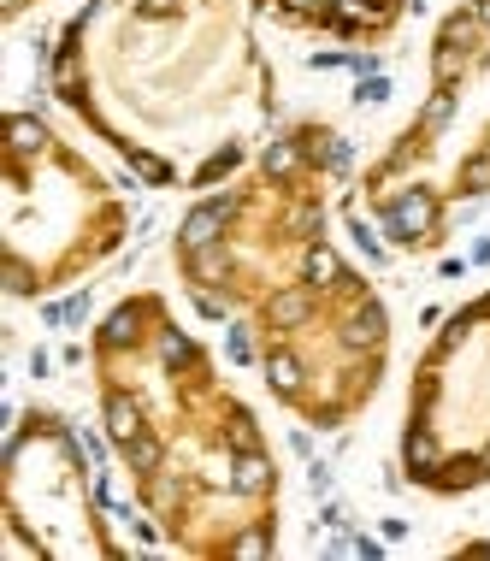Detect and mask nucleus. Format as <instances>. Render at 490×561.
Listing matches in <instances>:
<instances>
[{
    "instance_id": "obj_37",
    "label": "nucleus",
    "mask_w": 490,
    "mask_h": 561,
    "mask_svg": "<svg viewBox=\"0 0 490 561\" xmlns=\"http://www.w3.org/2000/svg\"><path fill=\"white\" fill-rule=\"evenodd\" d=\"M77 443H83V449H89V455H95V461H101V455H107V437H95V432H77Z\"/></svg>"
},
{
    "instance_id": "obj_32",
    "label": "nucleus",
    "mask_w": 490,
    "mask_h": 561,
    "mask_svg": "<svg viewBox=\"0 0 490 561\" xmlns=\"http://www.w3.org/2000/svg\"><path fill=\"white\" fill-rule=\"evenodd\" d=\"M349 237H355V243H361V254H372V260H384V243H378V237H372L367 225H349Z\"/></svg>"
},
{
    "instance_id": "obj_6",
    "label": "nucleus",
    "mask_w": 490,
    "mask_h": 561,
    "mask_svg": "<svg viewBox=\"0 0 490 561\" xmlns=\"http://www.w3.org/2000/svg\"><path fill=\"white\" fill-rule=\"evenodd\" d=\"M302 278H307V290H343L349 266L337 260V249H331V243H307V254H302Z\"/></svg>"
},
{
    "instance_id": "obj_10",
    "label": "nucleus",
    "mask_w": 490,
    "mask_h": 561,
    "mask_svg": "<svg viewBox=\"0 0 490 561\" xmlns=\"http://www.w3.org/2000/svg\"><path fill=\"white\" fill-rule=\"evenodd\" d=\"M307 313H313V296H307V290H278V296L266 302V325L290 331V325H302Z\"/></svg>"
},
{
    "instance_id": "obj_30",
    "label": "nucleus",
    "mask_w": 490,
    "mask_h": 561,
    "mask_svg": "<svg viewBox=\"0 0 490 561\" xmlns=\"http://www.w3.org/2000/svg\"><path fill=\"white\" fill-rule=\"evenodd\" d=\"M6 290H12V296H36V272H30L24 260H6Z\"/></svg>"
},
{
    "instance_id": "obj_7",
    "label": "nucleus",
    "mask_w": 490,
    "mask_h": 561,
    "mask_svg": "<svg viewBox=\"0 0 490 561\" xmlns=\"http://www.w3.org/2000/svg\"><path fill=\"white\" fill-rule=\"evenodd\" d=\"M107 437L113 443H130V437H142V402L130 396V390H107Z\"/></svg>"
},
{
    "instance_id": "obj_28",
    "label": "nucleus",
    "mask_w": 490,
    "mask_h": 561,
    "mask_svg": "<svg viewBox=\"0 0 490 561\" xmlns=\"http://www.w3.org/2000/svg\"><path fill=\"white\" fill-rule=\"evenodd\" d=\"M225 355H231L237 367L254 361V331H248V325H231V331H225Z\"/></svg>"
},
{
    "instance_id": "obj_22",
    "label": "nucleus",
    "mask_w": 490,
    "mask_h": 561,
    "mask_svg": "<svg viewBox=\"0 0 490 561\" xmlns=\"http://www.w3.org/2000/svg\"><path fill=\"white\" fill-rule=\"evenodd\" d=\"M160 361L178 373V367H189V361H195V343H189L184 331H160Z\"/></svg>"
},
{
    "instance_id": "obj_35",
    "label": "nucleus",
    "mask_w": 490,
    "mask_h": 561,
    "mask_svg": "<svg viewBox=\"0 0 490 561\" xmlns=\"http://www.w3.org/2000/svg\"><path fill=\"white\" fill-rule=\"evenodd\" d=\"M349 550H355V556H367V561L384 556V544H378V538H349Z\"/></svg>"
},
{
    "instance_id": "obj_14",
    "label": "nucleus",
    "mask_w": 490,
    "mask_h": 561,
    "mask_svg": "<svg viewBox=\"0 0 490 561\" xmlns=\"http://www.w3.org/2000/svg\"><path fill=\"white\" fill-rule=\"evenodd\" d=\"M473 42H479V18H473V6H461L455 18H443V30H437V48L473 54Z\"/></svg>"
},
{
    "instance_id": "obj_38",
    "label": "nucleus",
    "mask_w": 490,
    "mask_h": 561,
    "mask_svg": "<svg viewBox=\"0 0 490 561\" xmlns=\"http://www.w3.org/2000/svg\"><path fill=\"white\" fill-rule=\"evenodd\" d=\"M479 461H485V479H490V443H485V449H479Z\"/></svg>"
},
{
    "instance_id": "obj_23",
    "label": "nucleus",
    "mask_w": 490,
    "mask_h": 561,
    "mask_svg": "<svg viewBox=\"0 0 490 561\" xmlns=\"http://www.w3.org/2000/svg\"><path fill=\"white\" fill-rule=\"evenodd\" d=\"M225 449L231 455H243V449H260V432H254V420H248L243 408L231 414V426H225Z\"/></svg>"
},
{
    "instance_id": "obj_1",
    "label": "nucleus",
    "mask_w": 490,
    "mask_h": 561,
    "mask_svg": "<svg viewBox=\"0 0 490 561\" xmlns=\"http://www.w3.org/2000/svg\"><path fill=\"white\" fill-rule=\"evenodd\" d=\"M378 225H384L390 243H426L431 225H437V201H431V189H402V195L378 213Z\"/></svg>"
},
{
    "instance_id": "obj_34",
    "label": "nucleus",
    "mask_w": 490,
    "mask_h": 561,
    "mask_svg": "<svg viewBox=\"0 0 490 561\" xmlns=\"http://www.w3.org/2000/svg\"><path fill=\"white\" fill-rule=\"evenodd\" d=\"M296 231L302 237H319V207H296Z\"/></svg>"
},
{
    "instance_id": "obj_18",
    "label": "nucleus",
    "mask_w": 490,
    "mask_h": 561,
    "mask_svg": "<svg viewBox=\"0 0 490 561\" xmlns=\"http://www.w3.org/2000/svg\"><path fill=\"white\" fill-rule=\"evenodd\" d=\"M479 319H485V308H461V313H455V319H449V331L437 337V355H431V361H443L449 349H461V343L473 337V325H479Z\"/></svg>"
},
{
    "instance_id": "obj_29",
    "label": "nucleus",
    "mask_w": 490,
    "mask_h": 561,
    "mask_svg": "<svg viewBox=\"0 0 490 561\" xmlns=\"http://www.w3.org/2000/svg\"><path fill=\"white\" fill-rule=\"evenodd\" d=\"M355 101H361V107H384V101H390V77H384V71H372V77H361Z\"/></svg>"
},
{
    "instance_id": "obj_12",
    "label": "nucleus",
    "mask_w": 490,
    "mask_h": 561,
    "mask_svg": "<svg viewBox=\"0 0 490 561\" xmlns=\"http://www.w3.org/2000/svg\"><path fill=\"white\" fill-rule=\"evenodd\" d=\"M48 83H54V95H60V101H71V107H77V101H83V65H77V54H54V60H48Z\"/></svg>"
},
{
    "instance_id": "obj_33",
    "label": "nucleus",
    "mask_w": 490,
    "mask_h": 561,
    "mask_svg": "<svg viewBox=\"0 0 490 561\" xmlns=\"http://www.w3.org/2000/svg\"><path fill=\"white\" fill-rule=\"evenodd\" d=\"M307 485H313L319 497H331V467H325V461H313V467H307Z\"/></svg>"
},
{
    "instance_id": "obj_39",
    "label": "nucleus",
    "mask_w": 490,
    "mask_h": 561,
    "mask_svg": "<svg viewBox=\"0 0 490 561\" xmlns=\"http://www.w3.org/2000/svg\"><path fill=\"white\" fill-rule=\"evenodd\" d=\"M473 556H490V544H473Z\"/></svg>"
},
{
    "instance_id": "obj_4",
    "label": "nucleus",
    "mask_w": 490,
    "mask_h": 561,
    "mask_svg": "<svg viewBox=\"0 0 490 561\" xmlns=\"http://www.w3.org/2000/svg\"><path fill=\"white\" fill-rule=\"evenodd\" d=\"M384 331H390L384 308H378L372 296H361V302H355V313L343 319V349H361V355H372V349L384 343Z\"/></svg>"
},
{
    "instance_id": "obj_5",
    "label": "nucleus",
    "mask_w": 490,
    "mask_h": 561,
    "mask_svg": "<svg viewBox=\"0 0 490 561\" xmlns=\"http://www.w3.org/2000/svg\"><path fill=\"white\" fill-rule=\"evenodd\" d=\"M272 485H278V473H272V461H266L260 449L231 455V491H243V497H272Z\"/></svg>"
},
{
    "instance_id": "obj_27",
    "label": "nucleus",
    "mask_w": 490,
    "mask_h": 561,
    "mask_svg": "<svg viewBox=\"0 0 490 561\" xmlns=\"http://www.w3.org/2000/svg\"><path fill=\"white\" fill-rule=\"evenodd\" d=\"M231 556H243V561H260V556H272V532H266V526H254V532H243V538L231 544Z\"/></svg>"
},
{
    "instance_id": "obj_15",
    "label": "nucleus",
    "mask_w": 490,
    "mask_h": 561,
    "mask_svg": "<svg viewBox=\"0 0 490 561\" xmlns=\"http://www.w3.org/2000/svg\"><path fill=\"white\" fill-rule=\"evenodd\" d=\"M6 136H12V154H18V160L48 148V130H42V119H30V113H12V119H6Z\"/></svg>"
},
{
    "instance_id": "obj_2",
    "label": "nucleus",
    "mask_w": 490,
    "mask_h": 561,
    "mask_svg": "<svg viewBox=\"0 0 490 561\" xmlns=\"http://www.w3.org/2000/svg\"><path fill=\"white\" fill-rule=\"evenodd\" d=\"M243 207V195H213V201H201V207H189L184 225H178V237H184V249H207V243H219V231L231 225V213Z\"/></svg>"
},
{
    "instance_id": "obj_3",
    "label": "nucleus",
    "mask_w": 490,
    "mask_h": 561,
    "mask_svg": "<svg viewBox=\"0 0 490 561\" xmlns=\"http://www.w3.org/2000/svg\"><path fill=\"white\" fill-rule=\"evenodd\" d=\"M402 467H408V479H437V467H443V443H437V432H431L426 420H414L408 426V437H402Z\"/></svg>"
},
{
    "instance_id": "obj_17",
    "label": "nucleus",
    "mask_w": 490,
    "mask_h": 561,
    "mask_svg": "<svg viewBox=\"0 0 490 561\" xmlns=\"http://www.w3.org/2000/svg\"><path fill=\"white\" fill-rule=\"evenodd\" d=\"M124 461H130V473H136V479H148V473H160V461H166V449H160V437H130V443H124Z\"/></svg>"
},
{
    "instance_id": "obj_13",
    "label": "nucleus",
    "mask_w": 490,
    "mask_h": 561,
    "mask_svg": "<svg viewBox=\"0 0 490 561\" xmlns=\"http://www.w3.org/2000/svg\"><path fill=\"white\" fill-rule=\"evenodd\" d=\"M184 266H189L195 284H219L231 272V254L219 249V243H207V249H184Z\"/></svg>"
},
{
    "instance_id": "obj_25",
    "label": "nucleus",
    "mask_w": 490,
    "mask_h": 561,
    "mask_svg": "<svg viewBox=\"0 0 490 561\" xmlns=\"http://www.w3.org/2000/svg\"><path fill=\"white\" fill-rule=\"evenodd\" d=\"M461 189L467 195H485L490 189V154H467L461 160Z\"/></svg>"
},
{
    "instance_id": "obj_20",
    "label": "nucleus",
    "mask_w": 490,
    "mask_h": 561,
    "mask_svg": "<svg viewBox=\"0 0 490 561\" xmlns=\"http://www.w3.org/2000/svg\"><path fill=\"white\" fill-rule=\"evenodd\" d=\"M302 166V142H272L266 148V178H290Z\"/></svg>"
},
{
    "instance_id": "obj_8",
    "label": "nucleus",
    "mask_w": 490,
    "mask_h": 561,
    "mask_svg": "<svg viewBox=\"0 0 490 561\" xmlns=\"http://www.w3.org/2000/svg\"><path fill=\"white\" fill-rule=\"evenodd\" d=\"M136 337H142V308L124 302V308L101 325V349H136Z\"/></svg>"
},
{
    "instance_id": "obj_19",
    "label": "nucleus",
    "mask_w": 490,
    "mask_h": 561,
    "mask_svg": "<svg viewBox=\"0 0 490 561\" xmlns=\"http://www.w3.org/2000/svg\"><path fill=\"white\" fill-rule=\"evenodd\" d=\"M237 166H243V148H237V142H225V148H219V154H213V160L195 172V189H201V184H219V178H225V172H237Z\"/></svg>"
},
{
    "instance_id": "obj_26",
    "label": "nucleus",
    "mask_w": 490,
    "mask_h": 561,
    "mask_svg": "<svg viewBox=\"0 0 490 561\" xmlns=\"http://www.w3.org/2000/svg\"><path fill=\"white\" fill-rule=\"evenodd\" d=\"M124 154H130V166L142 172V178H154V184H172V166L160 160V154H142V148H130V142H119Z\"/></svg>"
},
{
    "instance_id": "obj_24",
    "label": "nucleus",
    "mask_w": 490,
    "mask_h": 561,
    "mask_svg": "<svg viewBox=\"0 0 490 561\" xmlns=\"http://www.w3.org/2000/svg\"><path fill=\"white\" fill-rule=\"evenodd\" d=\"M449 119H455V89H437L426 101V113H420V130H443Z\"/></svg>"
},
{
    "instance_id": "obj_16",
    "label": "nucleus",
    "mask_w": 490,
    "mask_h": 561,
    "mask_svg": "<svg viewBox=\"0 0 490 561\" xmlns=\"http://www.w3.org/2000/svg\"><path fill=\"white\" fill-rule=\"evenodd\" d=\"M479 479H485V461H479V455H455V461L437 467V485H443V491H467V485H479Z\"/></svg>"
},
{
    "instance_id": "obj_9",
    "label": "nucleus",
    "mask_w": 490,
    "mask_h": 561,
    "mask_svg": "<svg viewBox=\"0 0 490 561\" xmlns=\"http://www.w3.org/2000/svg\"><path fill=\"white\" fill-rule=\"evenodd\" d=\"M307 154L325 166V172H349L355 166V148L343 136H325V130H307Z\"/></svg>"
},
{
    "instance_id": "obj_31",
    "label": "nucleus",
    "mask_w": 490,
    "mask_h": 561,
    "mask_svg": "<svg viewBox=\"0 0 490 561\" xmlns=\"http://www.w3.org/2000/svg\"><path fill=\"white\" fill-rule=\"evenodd\" d=\"M195 313H201V319H225V296H213V290H195Z\"/></svg>"
},
{
    "instance_id": "obj_21",
    "label": "nucleus",
    "mask_w": 490,
    "mask_h": 561,
    "mask_svg": "<svg viewBox=\"0 0 490 561\" xmlns=\"http://www.w3.org/2000/svg\"><path fill=\"white\" fill-rule=\"evenodd\" d=\"M431 77H437V89H455V83L467 77V54H455V48H437V65H431Z\"/></svg>"
},
{
    "instance_id": "obj_11",
    "label": "nucleus",
    "mask_w": 490,
    "mask_h": 561,
    "mask_svg": "<svg viewBox=\"0 0 490 561\" xmlns=\"http://www.w3.org/2000/svg\"><path fill=\"white\" fill-rule=\"evenodd\" d=\"M302 361H296V355H290V349H272V355H266V384H272V390H278V396H302Z\"/></svg>"
},
{
    "instance_id": "obj_36",
    "label": "nucleus",
    "mask_w": 490,
    "mask_h": 561,
    "mask_svg": "<svg viewBox=\"0 0 490 561\" xmlns=\"http://www.w3.org/2000/svg\"><path fill=\"white\" fill-rule=\"evenodd\" d=\"M30 373L48 378V373H54V355H48V349H36V355H30Z\"/></svg>"
}]
</instances>
